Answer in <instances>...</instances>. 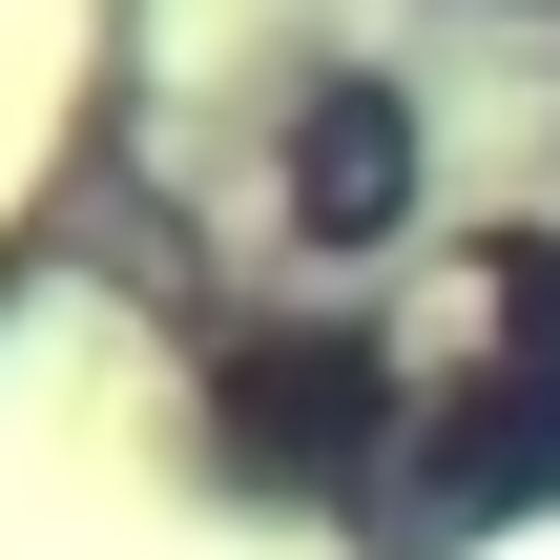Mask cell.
Masks as SVG:
<instances>
[{
    "instance_id": "1",
    "label": "cell",
    "mask_w": 560,
    "mask_h": 560,
    "mask_svg": "<svg viewBox=\"0 0 560 560\" xmlns=\"http://www.w3.org/2000/svg\"><path fill=\"white\" fill-rule=\"evenodd\" d=\"M416 208V125L374 104V83H312V125H291V229L312 249H374Z\"/></svg>"
},
{
    "instance_id": "2",
    "label": "cell",
    "mask_w": 560,
    "mask_h": 560,
    "mask_svg": "<svg viewBox=\"0 0 560 560\" xmlns=\"http://www.w3.org/2000/svg\"><path fill=\"white\" fill-rule=\"evenodd\" d=\"M229 395H249L229 436H249L270 478H353V457H374V353H249Z\"/></svg>"
},
{
    "instance_id": "3",
    "label": "cell",
    "mask_w": 560,
    "mask_h": 560,
    "mask_svg": "<svg viewBox=\"0 0 560 560\" xmlns=\"http://www.w3.org/2000/svg\"><path fill=\"white\" fill-rule=\"evenodd\" d=\"M560 478V416H457V436H436V499H457V520H478V499H540Z\"/></svg>"
}]
</instances>
